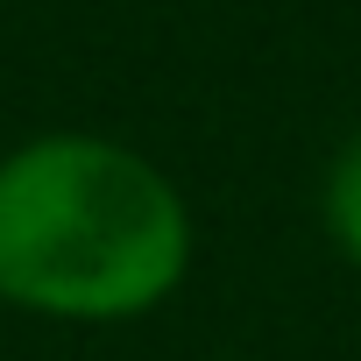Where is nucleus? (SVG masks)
I'll use <instances>...</instances> for the list:
<instances>
[{
    "label": "nucleus",
    "instance_id": "obj_1",
    "mask_svg": "<svg viewBox=\"0 0 361 361\" xmlns=\"http://www.w3.org/2000/svg\"><path fill=\"white\" fill-rule=\"evenodd\" d=\"M192 269V206L114 135H36L0 156V305L121 326L156 312Z\"/></svg>",
    "mask_w": 361,
    "mask_h": 361
},
{
    "label": "nucleus",
    "instance_id": "obj_2",
    "mask_svg": "<svg viewBox=\"0 0 361 361\" xmlns=\"http://www.w3.org/2000/svg\"><path fill=\"white\" fill-rule=\"evenodd\" d=\"M319 227H326V241H333L347 262H361V135H347V142L333 149V163H326Z\"/></svg>",
    "mask_w": 361,
    "mask_h": 361
}]
</instances>
